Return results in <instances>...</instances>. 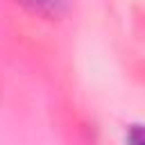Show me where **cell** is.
<instances>
[{
  "label": "cell",
  "mask_w": 145,
  "mask_h": 145,
  "mask_svg": "<svg viewBox=\"0 0 145 145\" xmlns=\"http://www.w3.org/2000/svg\"><path fill=\"white\" fill-rule=\"evenodd\" d=\"M127 145H145V127L143 125H134L127 131Z\"/></svg>",
  "instance_id": "cell-1"
},
{
  "label": "cell",
  "mask_w": 145,
  "mask_h": 145,
  "mask_svg": "<svg viewBox=\"0 0 145 145\" xmlns=\"http://www.w3.org/2000/svg\"><path fill=\"white\" fill-rule=\"evenodd\" d=\"M27 7L32 9H39V11H45V9H52L54 7V0H23Z\"/></svg>",
  "instance_id": "cell-2"
}]
</instances>
